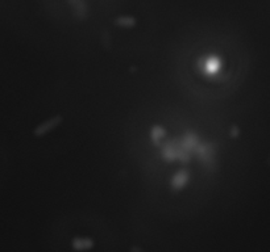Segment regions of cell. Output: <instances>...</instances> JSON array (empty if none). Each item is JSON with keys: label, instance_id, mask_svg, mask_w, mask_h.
<instances>
[{"label": "cell", "instance_id": "2", "mask_svg": "<svg viewBox=\"0 0 270 252\" xmlns=\"http://www.w3.org/2000/svg\"><path fill=\"white\" fill-rule=\"evenodd\" d=\"M131 252H144L141 248H138V247H132Z\"/></svg>", "mask_w": 270, "mask_h": 252}, {"label": "cell", "instance_id": "1", "mask_svg": "<svg viewBox=\"0 0 270 252\" xmlns=\"http://www.w3.org/2000/svg\"><path fill=\"white\" fill-rule=\"evenodd\" d=\"M72 248L75 251H86L94 247V240L89 238H74L71 242Z\"/></svg>", "mask_w": 270, "mask_h": 252}]
</instances>
